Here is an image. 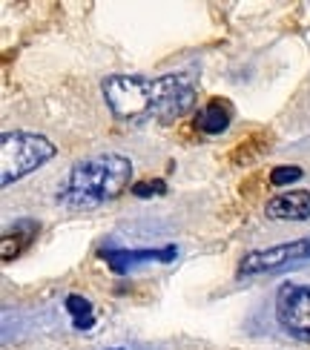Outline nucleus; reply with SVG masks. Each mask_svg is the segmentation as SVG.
Returning a JSON list of instances; mask_svg holds the SVG:
<instances>
[{"instance_id": "13", "label": "nucleus", "mask_w": 310, "mask_h": 350, "mask_svg": "<svg viewBox=\"0 0 310 350\" xmlns=\"http://www.w3.org/2000/svg\"><path fill=\"white\" fill-rule=\"evenodd\" d=\"M115 350H118V347H115Z\"/></svg>"}, {"instance_id": "12", "label": "nucleus", "mask_w": 310, "mask_h": 350, "mask_svg": "<svg viewBox=\"0 0 310 350\" xmlns=\"http://www.w3.org/2000/svg\"><path fill=\"white\" fill-rule=\"evenodd\" d=\"M302 175H305V170L296 167V164H290V167H276V170L270 172V184H273V187H285V184L299 181Z\"/></svg>"}, {"instance_id": "1", "label": "nucleus", "mask_w": 310, "mask_h": 350, "mask_svg": "<svg viewBox=\"0 0 310 350\" xmlns=\"http://www.w3.org/2000/svg\"><path fill=\"white\" fill-rule=\"evenodd\" d=\"M101 95L118 121L170 124L193 109L196 81L190 75H181V72H170V75H161V78L109 75L101 83Z\"/></svg>"}, {"instance_id": "8", "label": "nucleus", "mask_w": 310, "mask_h": 350, "mask_svg": "<svg viewBox=\"0 0 310 350\" xmlns=\"http://www.w3.org/2000/svg\"><path fill=\"white\" fill-rule=\"evenodd\" d=\"M235 118V109L227 98H210L207 104L198 107L196 118H193V126L198 129L201 135H221L227 133L230 124Z\"/></svg>"}, {"instance_id": "5", "label": "nucleus", "mask_w": 310, "mask_h": 350, "mask_svg": "<svg viewBox=\"0 0 310 350\" xmlns=\"http://www.w3.org/2000/svg\"><path fill=\"white\" fill-rule=\"evenodd\" d=\"M276 322L287 336L310 342V287L282 284L276 290Z\"/></svg>"}, {"instance_id": "4", "label": "nucleus", "mask_w": 310, "mask_h": 350, "mask_svg": "<svg viewBox=\"0 0 310 350\" xmlns=\"http://www.w3.org/2000/svg\"><path fill=\"white\" fill-rule=\"evenodd\" d=\"M302 265H310V239H293V241H282V244L244 253L239 261V275L242 279L273 275V273H285Z\"/></svg>"}, {"instance_id": "2", "label": "nucleus", "mask_w": 310, "mask_h": 350, "mask_svg": "<svg viewBox=\"0 0 310 350\" xmlns=\"http://www.w3.org/2000/svg\"><path fill=\"white\" fill-rule=\"evenodd\" d=\"M135 167L121 152H98L78 161L57 187L55 201L66 210H98L132 184Z\"/></svg>"}, {"instance_id": "6", "label": "nucleus", "mask_w": 310, "mask_h": 350, "mask_svg": "<svg viewBox=\"0 0 310 350\" xmlns=\"http://www.w3.org/2000/svg\"><path fill=\"white\" fill-rule=\"evenodd\" d=\"M98 256L107 261L112 273H127L138 265H155V261L167 265V261L179 256V247L167 244V247H141V250H135V247L132 250H127V247H103Z\"/></svg>"}, {"instance_id": "11", "label": "nucleus", "mask_w": 310, "mask_h": 350, "mask_svg": "<svg viewBox=\"0 0 310 350\" xmlns=\"http://www.w3.org/2000/svg\"><path fill=\"white\" fill-rule=\"evenodd\" d=\"M129 193L135 198H153V196H164L167 193V181L164 178H144L129 187Z\"/></svg>"}, {"instance_id": "3", "label": "nucleus", "mask_w": 310, "mask_h": 350, "mask_svg": "<svg viewBox=\"0 0 310 350\" xmlns=\"http://www.w3.org/2000/svg\"><path fill=\"white\" fill-rule=\"evenodd\" d=\"M55 155L57 150L47 135L26 133V129H6L0 135V184L12 187L14 181L49 164Z\"/></svg>"}, {"instance_id": "9", "label": "nucleus", "mask_w": 310, "mask_h": 350, "mask_svg": "<svg viewBox=\"0 0 310 350\" xmlns=\"http://www.w3.org/2000/svg\"><path fill=\"white\" fill-rule=\"evenodd\" d=\"M38 232H40V224L32 221V218H21V221H14V227H9L3 232V241H0V258L3 261L18 258L26 247L35 241Z\"/></svg>"}, {"instance_id": "10", "label": "nucleus", "mask_w": 310, "mask_h": 350, "mask_svg": "<svg viewBox=\"0 0 310 350\" xmlns=\"http://www.w3.org/2000/svg\"><path fill=\"white\" fill-rule=\"evenodd\" d=\"M64 308H66V313H69V319H72V327H75V330H92V325H95V310H92V301H90V299L72 293V296H66Z\"/></svg>"}, {"instance_id": "7", "label": "nucleus", "mask_w": 310, "mask_h": 350, "mask_svg": "<svg viewBox=\"0 0 310 350\" xmlns=\"http://www.w3.org/2000/svg\"><path fill=\"white\" fill-rule=\"evenodd\" d=\"M264 215L273 221H307L310 218V189H287L273 196L264 207Z\"/></svg>"}]
</instances>
